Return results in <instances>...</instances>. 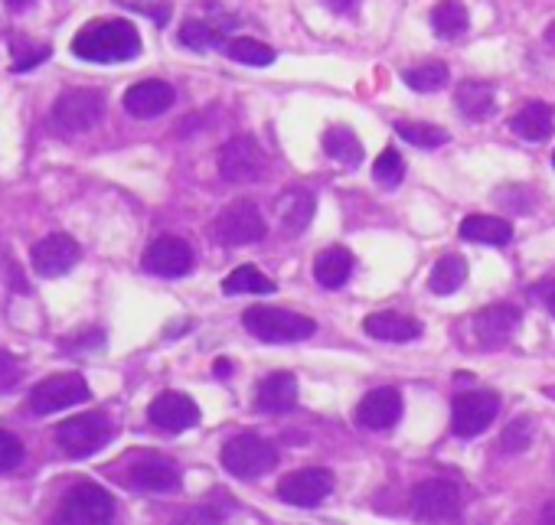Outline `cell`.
<instances>
[{"instance_id": "1", "label": "cell", "mask_w": 555, "mask_h": 525, "mask_svg": "<svg viewBox=\"0 0 555 525\" xmlns=\"http://www.w3.org/2000/svg\"><path fill=\"white\" fill-rule=\"evenodd\" d=\"M72 53L85 62H131L141 53V36L128 20H92L76 33Z\"/></svg>"}, {"instance_id": "2", "label": "cell", "mask_w": 555, "mask_h": 525, "mask_svg": "<svg viewBox=\"0 0 555 525\" xmlns=\"http://www.w3.org/2000/svg\"><path fill=\"white\" fill-rule=\"evenodd\" d=\"M245 330L262 343H301L317 333V323L285 307H249L242 314Z\"/></svg>"}, {"instance_id": "3", "label": "cell", "mask_w": 555, "mask_h": 525, "mask_svg": "<svg viewBox=\"0 0 555 525\" xmlns=\"http://www.w3.org/2000/svg\"><path fill=\"white\" fill-rule=\"evenodd\" d=\"M275 464H278L275 444L258 434H236V437H229L226 447H222V467L239 480L262 477V473L275 470Z\"/></svg>"}, {"instance_id": "4", "label": "cell", "mask_w": 555, "mask_h": 525, "mask_svg": "<svg viewBox=\"0 0 555 525\" xmlns=\"http://www.w3.org/2000/svg\"><path fill=\"white\" fill-rule=\"evenodd\" d=\"M115 428H111V418L102 415V411H92V415H79V418H69L56 428V444L63 447V454L69 457H92L95 450H102Z\"/></svg>"}, {"instance_id": "5", "label": "cell", "mask_w": 555, "mask_h": 525, "mask_svg": "<svg viewBox=\"0 0 555 525\" xmlns=\"http://www.w3.org/2000/svg\"><path fill=\"white\" fill-rule=\"evenodd\" d=\"M213 232H216V239L229 248L252 245L265 235V216L252 199H236V203H229L216 216Z\"/></svg>"}, {"instance_id": "6", "label": "cell", "mask_w": 555, "mask_h": 525, "mask_svg": "<svg viewBox=\"0 0 555 525\" xmlns=\"http://www.w3.org/2000/svg\"><path fill=\"white\" fill-rule=\"evenodd\" d=\"M105 115V95L98 89H72L66 95H59V102L53 105V121L59 131L82 134L92 131Z\"/></svg>"}, {"instance_id": "7", "label": "cell", "mask_w": 555, "mask_h": 525, "mask_svg": "<svg viewBox=\"0 0 555 525\" xmlns=\"http://www.w3.org/2000/svg\"><path fill=\"white\" fill-rule=\"evenodd\" d=\"M89 382L82 375L69 372V375H49L36 389L30 392V408L36 415H56V411L76 408L82 402H89Z\"/></svg>"}, {"instance_id": "8", "label": "cell", "mask_w": 555, "mask_h": 525, "mask_svg": "<svg viewBox=\"0 0 555 525\" xmlns=\"http://www.w3.org/2000/svg\"><path fill=\"white\" fill-rule=\"evenodd\" d=\"M415 516L428 525H444L461 516V493L448 480H425L412 490Z\"/></svg>"}, {"instance_id": "9", "label": "cell", "mask_w": 555, "mask_h": 525, "mask_svg": "<svg viewBox=\"0 0 555 525\" xmlns=\"http://www.w3.org/2000/svg\"><path fill=\"white\" fill-rule=\"evenodd\" d=\"M500 415V395L497 392H464L454 398L451 408V431L458 437H477L484 434Z\"/></svg>"}, {"instance_id": "10", "label": "cell", "mask_w": 555, "mask_h": 525, "mask_svg": "<svg viewBox=\"0 0 555 525\" xmlns=\"http://www.w3.org/2000/svg\"><path fill=\"white\" fill-rule=\"evenodd\" d=\"M63 516L76 525H108L115 519V499L98 483H76L66 493Z\"/></svg>"}, {"instance_id": "11", "label": "cell", "mask_w": 555, "mask_h": 525, "mask_svg": "<svg viewBox=\"0 0 555 525\" xmlns=\"http://www.w3.org/2000/svg\"><path fill=\"white\" fill-rule=\"evenodd\" d=\"M79 258H82V248L66 232L46 235V239L36 242L33 252H30L33 271L40 274V278H63V274H69L72 268L79 265Z\"/></svg>"}, {"instance_id": "12", "label": "cell", "mask_w": 555, "mask_h": 525, "mask_svg": "<svg viewBox=\"0 0 555 525\" xmlns=\"http://www.w3.org/2000/svg\"><path fill=\"white\" fill-rule=\"evenodd\" d=\"M330 490H333V477L324 467L294 470V473H288V477H281V483H278V496L298 509L320 506L330 496Z\"/></svg>"}, {"instance_id": "13", "label": "cell", "mask_w": 555, "mask_h": 525, "mask_svg": "<svg viewBox=\"0 0 555 525\" xmlns=\"http://www.w3.org/2000/svg\"><path fill=\"white\" fill-rule=\"evenodd\" d=\"M262 167H265V154L252 137L239 134L219 147V173L229 183H249L262 173Z\"/></svg>"}, {"instance_id": "14", "label": "cell", "mask_w": 555, "mask_h": 525, "mask_svg": "<svg viewBox=\"0 0 555 525\" xmlns=\"http://www.w3.org/2000/svg\"><path fill=\"white\" fill-rule=\"evenodd\" d=\"M144 271L157 278H183L193 271V248L177 235H160L144 252Z\"/></svg>"}, {"instance_id": "15", "label": "cell", "mask_w": 555, "mask_h": 525, "mask_svg": "<svg viewBox=\"0 0 555 525\" xmlns=\"http://www.w3.org/2000/svg\"><path fill=\"white\" fill-rule=\"evenodd\" d=\"M147 418H151V424L160 431L180 434L200 424V405L183 392H164L154 398L151 408H147Z\"/></svg>"}, {"instance_id": "16", "label": "cell", "mask_w": 555, "mask_h": 525, "mask_svg": "<svg viewBox=\"0 0 555 525\" xmlns=\"http://www.w3.org/2000/svg\"><path fill=\"white\" fill-rule=\"evenodd\" d=\"M180 480H183L180 467L170 457H160V454L138 457L128 473V483L144 493H174L180 490Z\"/></svg>"}, {"instance_id": "17", "label": "cell", "mask_w": 555, "mask_h": 525, "mask_svg": "<svg viewBox=\"0 0 555 525\" xmlns=\"http://www.w3.org/2000/svg\"><path fill=\"white\" fill-rule=\"evenodd\" d=\"M399 418H402V392L392 389V385L373 389L369 395L360 398V405H356V421L369 431H386Z\"/></svg>"}, {"instance_id": "18", "label": "cell", "mask_w": 555, "mask_h": 525, "mask_svg": "<svg viewBox=\"0 0 555 525\" xmlns=\"http://www.w3.org/2000/svg\"><path fill=\"white\" fill-rule=\"evenodd\" d=\"M177 102V92L170 82H160V79H147L131 85L125 92V111L134 118H157L170 111V105Z\"/></svg>"}, {"instance_id": "19", "label": "cell", "mask_w": 555, "mask_h": 525, "mask_svg": "<svg viewBox=\"0 0 555 525\" xmlns=\"http://www.w3.org/2000/svg\"><path fill=\"white\" fill-rule=\"evenodd\" d=\"M298 405V379L291 372H271L268 379L258 382L255 408L265 415H285Z\"/></svg>"}, {"instance_id": "20", "label": "cell", "mask_w": 555, "mask_h": 525, "mask_svg": "<svg viewBox=\"0 0 555 525\" xmlns=\"http://www.w3.org/2000/svg\"><path fill=\"white\" fill-rule=\"evenodd\" d=\"M516 327H520V310H516L513 304H493V307H484L474 317V333L480 336V343L484 346L507 343L516 333Z\"/></svg>"}, {"instance_id": "21", "label": "cell", "mask_w": 555, "mask_h": 525, "mask_svg": "<svg viewBox=\"0 0 555 525\" xmlns=\"http://www.w3.org/2000/svg\"><path fill=\"white\" fill-rule=\"evenodd\" d=\"M363 330L379 343H412L422 336V323L409 314H396V310H382V314H369L363 320Z\"/></svg>"}, {"instance_id": "22", "label": "cell", "mask_w": 555, "mask_h": 525, "mask_svg": "<svg viewBox=\"0 0 555 525\" xmlns=\"http://www.w3.org/2000/svg\"><path fill=\"white\" fill-rule=\"evenodd\" d=\"M353 274V255L343 245H330L314 258V281L327 291H340Z\"/></svg>"}, {"instance_id": "23", "label": "cell", "mask_w": 555, "mask_h": 525, "mask_svg": "<svg viewBox=\"0 0 555 525\" xmlns=\"http://www.w3.org/2000/svg\"><path fill=\"white\" fill-rule=\"evenodd\" d=\"M510 128L523 137V141H546L555 128V111L546 102H526L516 115L510 118Z\"/></svg>"}, {"instance_id": "24", "label": "cell", "mask_w": 555, "mask_h": 525, "mask_svg": "<svg viewBox=\"0 0 555 525\" xmlns=\"http://www.w3.org/2000/svg\"><path fill=\"white\" fill-rule=\"evenodd\" d=\"M454 105L467 121H487L493 111H497V95H493L490 82H461L458 95H454Z\"/></svg>"}, {"instance_id": "25", "label": "cell", "mask_w": 555, "mask_h": 525, "mask_svg": "<svg viewBox=\"0 0 555 525\" xmlns=\"http://www.w3.org/2000/svg\"><path fill=\"white\" fill-rule=\"evenodd\" d=\"M314 209H317V199L304 190H291L278 199V219H281V229L288 235H298L304 232L307 225L314 219Z\"/></svg>"}, {"instance_id": "26", "label": "cell", "mask_w": 555, "mask_h": 525, "mask_svg": "<svg viewBox=\"0 0 555 525\" xmlns=\"http://www.w3.org/2000/svg\"><path fill=\"white\" fill-rule=\"evenodd\" d=\"M461 235L467 242L477 245H510L513 239V225L500 216H467L461 222Z\"/></svg>"}, {"instance_id": "27", "label": "cell", "mask_w": 555, "mask_h": 525, "mask_svg": "<svg viewBox=\"0 0 555 525\" xmlns=\"http://www.w3.org/2000/svg\"><path fill=\"white\" fill-rule=\"evenodd\" d=\"M324 154L330 160H337L343 167H360L363 164V144L360 137L353 134L347 124H337V128L324 131Z\"/></svg>"}, {"instance_id": "28", "label": "cell", "mask_w": 555, "mask_h": 525, "mask_svg": "<svg viewBox=\"0 0 555 525\" xmlns=\"http://www.w3.org/2000/svg\"><path fill=\"white\" fill-rule=\"evenodd\" d=\"M467 7L461 0H441V4L431 10V30L441 40H458L461 33H467Z\"/></svg>"}, {"instance_id": "29", "label": "cell", "mask_w": 555, "mask_h": 525, "mask_svg": "<svg viewBox=\"0 0 555 525\" xmlns=\"http://www.w3.org/2000/svg\"><path fill=\"white\" fill-rule=\"evenodd\" d=\"M464 281H467V261L461 255H444V258H438V265L431 268V278H428L431 291L441 294V297L444 294H454Z\"/></svg>"}, {"instance_id": "30", "label": "cell", "mask_w": 555, "mask_h": 525, "mask_svg": "<svg viewBox=\"0 0 555 525\" xmlns=\"http://www.w3.org/2000/svg\"><path fill=\"white\" fill-rule=\"evenodd\" d=\"M180 43L187 49H196V53L213 46H226V27H216L209 20H187L180 27Z\"/></svg>"}, {"instance_id": "31", "label": "cell", "mask_w": 555, "mask_h": 525, "mask_svg": "<svg viewBox=\"0 0 555 525\" xmlns=\"http://www.w3.org/2000/svg\"><path fill=\"white\" fill-rule=\"evenodd\" d=\"M222 291H226L229 297H236V294H271L275 291V281L265 278L262 271L252 268V265H242L229 274L226 281H222Z\"/></svg>"}, {"instance_id": "32", "label": "cell", "mask_w": 555, "mask_h": 525, "mask_svg": "<svg viewBox=\"0 0 555 525\" xmlns=\"http://www.w3.org/2000/svg\"><path fill=\"white\" fill-rule=\"evenodd\" d=\"M402 79L412 92H422V95L441 92L444 85H448V66H444V62H422V66H415V69H405Z\"/></svg>"}, {"instance_id": "33", "label": "cell", "mask_w": 555, "mask_h": 525, "mask_svg": "<svg viewBox=\"0 0 555 525\" xmlns=\"http://www.w3.org/2000/svg\"><path fill=\"white\" fill-rule=\"evenodd\" d=\"M226 56L242 62V66H271L275 62V49L258 43V40H249V36H239V40H229L226 46Z\"/></svg>"}, {"instance_id": "34", "label": "cell", "mask_w": 555, "mask_h": 525, "mask_svg": "<svg viewBox=\"0 0 555 525\" xmlns=\"http://www.w3.org/2000/svg\"><path fill=\"white\" fill-rule=\"evenodd\" d=\"M396 131H399L402 141H409L415 147H425V150L448 144V131H441V128H435V124H425V121H399Z\"/></svg>"}, {"instance_id": "35", "label": "cell", "mask_w": 555, "mask_h": 525, "mask_svg": "<svg viewBox=\"0 0 555 525\" xmlns=\"http://www.w3.org/2000/svg\"><path fill=\"white\" fill-rule=\"evenodd\" d=\"M373 177L382 186H399L402 183V177H405V160H402L399 150H392V147L382 150V154L376 157V164H373Z\"/></svg>"}, {"instance_id": "36", "label": "cell", "mask_w": 555, "mask_h": 525, "mask_svg": "<svg viewBox=\"0 0 555 525\" xmlns=\"http://www.w3.org/2000/svg\"><path fill=\"white\" fill-rule=\"evenodd\" d=\"M46 59H49L46 43H33V40H27V36L14 40V72H30Z\"/></svg>"}, {"instance_id": "37", "label": "cell", "mask_w": 555, "mask_h": 525, "mask_svg": "<svg viewBox=\"0 0 555 525\" xmlns=\"http://www.w3.org/2000/svg\"><path fill=\"white\" fill-rule=\"evenodd\" d=\"M529 441H533V421H529V418H516L510 428L503 431L500 450H503V454H523V450L529 447Z\"/></svg>"}, {"instance_id": "38", "label": "cell", "mask_w": 555, "mask_h": 525, "mask_svg": "<svg viewBox=\"0 0 555 525\" xmlns=\"http://www.w3.org/2000/svg\"><path fill=\"white\" fill-rule=\"evenodd\" d=\"M23 464V441L17 434L0 428V470H14Z\"/></svg>"}, {"instance_id": "39", "label": "cell", "mask_w": 555, "mask_h": 525, "mask_svg": "<svg viewBox=\"0 0 555 525\" xmlns=\"http://www.w3.org/2000/svg\"><path fill=\"white\" fill-rule=\"evenodd\" d=\"M23 379V369L20 362L10 356V353H0V392H10L17 389V382Z\"/></svg>"}, {"instance_id": "40", "label": "cell", "mask_w": 555, "mask_h": 525, "mask_svg": "<svg viewBox=\"0 0 555 525\" xmlns=\"http://www.w3.org/2000/svg\"><path fill=\"white\" fill-rule=\"evenodd\" d=\"M174 525H226V519H222L216 509L196 506V509H190V512H183V516H180Z\"/></svg>"}, {"instance_id": "41", "label": "cell", "mask_w": 555, "mask_h": 525, "mask_svg": "<svg viewBox=\"0 0 555 525\" xmlns=\"http://www.w3.org/2000/svg\"><path fill=\"white\" fill-rule=\"evenodd\" d=\"M539 297H542V304H546V310L555 317V278L552 281H546V284H539V291H536Z\"/></svg>"}, {"instance_id": "42", "label": "cell", "mask_w": 555, "mask_h": 525, "mask_svg": "<svg viewBox=\"0 0 555 525\" xmlns=\"http://www.w3.org/2000/svg\"><path fill=\"white\" fill-rule=\"evenodd\" d=\"M542 522L555 525V499H552V503H546V509H542Z\"/></svg>"}, {"instance_id": "43", "label": "cell", "mask_w": 555, "mask_h": 525, "mask_svg": "<svg viewBox=\"0 0 555 525\" xmlns=\"http://www.w3.org/2000/svg\"><path fill=\"white\" fill-rule=\"evenodd\" d=\"M229 372H232V362H229V359H219V362H216V375H222V379H226Z\"/></svg>"}, {"instance_id": "44", "label": "cell", "mask_w": 555, "mask_h": 525, "mask_svg": "<svg viewBox=\"0 0 555 525\" xmlns=\"http://www.w3.org/2000/svg\"><path fill=\"white\" fill-rule=\"evenodd\" d=\"M30 4H33V0H7V7H10V10H27Z\"/></svg>"}, {"instance_id": "45", "label": "cell", "mask_w": 555, "mask_h": 525, "mask_svg": "<svg viewBox=\"0 0 555 525\" xmlns=\"http://www.w3.org/2000/svg\"><path fill=\"white\" fill-rule=\"evenodd\" d=\"M330 7H333V10H350L353 0H330Z\"/></svg>"}, {"instance_id": "46", "label": "cell", "mask_w": 555, "mask_h": 525, "mask_svg": "<svg viewBox=\"0 0 555 525\" xmlns=\"http://www.w3.org/2000/svg\"><path fill=\"white\" fill-rule=\"evenodd\" d=\"M546 43L555 49V23H549V27H546Z\"/></svg>"}, {"instance_id": "47", "label": "cell", "mask_w": 555, "mask_h": 525, "mask_svg": "<svg viewBox=\"0 0 555 525\" xmlns=\"http://www.w3.org/2000/svg\"><path fill=\"white\" fill-rule=\"evenodd\" d=\"M552 164H555V154H552Z\"/></svg>"}]
</instances>
